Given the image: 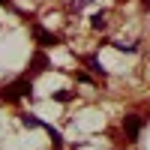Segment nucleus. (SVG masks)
Listing matches in <instances>:
<instances>
[{"label":"nucleus","instance_id":"obj_1","mask_svg":"<svg viewBox=\"0 0 150 150\" xmlns=\"http://www.w3.org/2000/svg\"><path fill=\"white\" fill-rule=\"evenodd\" d=\"M21 96H33V84H30L27 75L18 78V81H12L6 90H3V99H9V102H15V99H21Z\"/></svg>","mask_w":150,"mask_h":150},{"label":"nucleus","instance_id":"obj_2","mask_svg":"<svg viewBox=\"0 0 150 150\" xmlns=\"http://www.w3.org/2000/svg\"><path fill=\"white\" fill-rule=\"evenodd\" d=\"M21 120H24V126H42V120L36 114H21Z\"/></svg>","mask_w":150,"mask_h":150},{"label":"nucleus","instance_id":"obj_3","mask_svg":"<svg viewBox=\"0 0 150 150\" xmlns=\"http://www.w3.org/2000/svg\"><path fill=\"white\" fill-rule=\"evenodd\" d=\"M138 129H141V120L138 117H129V135H138Z\"/></svg>","mask_w":150,"mask_h":150},{"label":"nucleus","instance_id":"obj_4","mask_svg":"<svg viewBox=\"0 0 150 150\" xmlns=\"http://www.w3.org/2000/svg\"><path fill=\"white\" fill-rule=\"evenodd\" d=\"M87 3H90V0H72V9H78V12H81Z\"/></svg>","mask_w":150,"mask_h":150},{"label":"nucleus","instance_id":"obj_5","mask_svg":"<svg viewBox=\"0 0 150 150\" xmlns=\"http://www.w3.org/2000/svg\"><path fill=\"white\" fill-rule=\"evenodd\" d=\"M0 3H9V0H0Z\"/></svg>","mask_w":150,"mask_h":150}]
</instances>
